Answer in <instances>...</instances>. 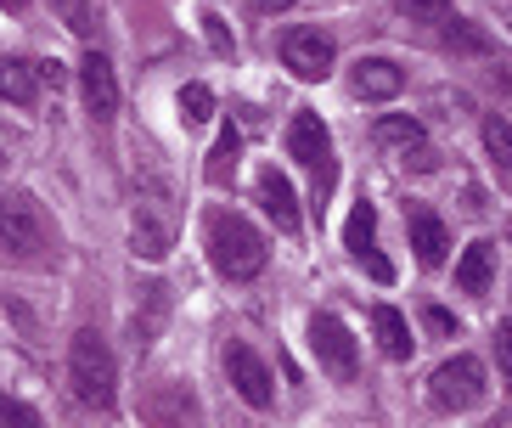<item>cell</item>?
<instances>
[{
	"instance_id": "1f68e13d",
	"label": "cell",
	"mask_w": 512,
	"mask_h": 428,
	"mask_svg": "<svg viewBox=\"0 0 512 428\" xmlns=\"http://www.w3.org/2000/svg\"><path fill=\"white\" fill-rule=\"evenodd\" d=\"M0 6H12V12H17V6H29V0H0Z\"/></svg>"
},
{
	"instance_id": "603a6c76",
	"label": "cell",
	"mask_w": 512,
	"mask_h": 428,
	"mask_svg": "<svg viewBox=\"0 0 512 428\" xmlns=\"http://www.w3.org/2000/svg\"><path fill=\"white\" fill-rule=\"evenodd\" d=\"M175 107H181V124H186V130H197V124L214 119V91H209V85H181Z\"/></svg>"
},
{
	"instance_id": "7a4b0ae2",
	"label": "cell",
	"mask_w": 512,
	"mask_h": 428,
	"mask_svg": "<svg viewBox=\"0 0 512 428\" xmlns=\"http://www.w3.org/2000/svg\"><path fill=\"white\" fill-rule=\"evenodd\" d=\"M203 248H209V265L226 282H254L265 271V260H271L259 226L237 209H209V220H203Z\"/></svg>"
},
{
	"instance_id": "8fae6325",
	"label": "cell",
	"mask_w": 512,
	"mask_h": 428,
	"mask_svg": "<svg viewBox=\"0 0 512 428\" xmlns=\"http://www.w3.org/2000/svg\"><path fill=\"white\" fill-rule=\"evenodd\" d=\"M282 62L299 79H327L332 62H338V46H332V34H321V29H287Z\"/></svg>"
},
{
	"instance_id": "5b68a950",
	"label": "cell",
	"mask_w": 512,
	"mask_h": 428,
	"mask_svg": "<svg viewBox=\"0 0 512 428\" xmlns=\"http://www.w3.org/2000/svg\"><path fill=\"white\" fill-rule=\"evenodd\" d=\"M484 395H490V383H484L479 355H451V361L428 378V406H434V412H473Z\"/></svg>"
},
{
	"instance_id": "d4e9b609",
	"label": "cell",
	"mask_w": 512,
	"mask_h": 428,
	"mask_svg": "<svg viewBox=\"0 0 512 428\" xmlns=\"http://www.w3.org/2000/svg\"><path fill=\"white\" fill-rule=\"evenodd\" d=\"M484 147H490V158H496L501 169H512V124L507 119H484Z\"/></svg>"
},
{
	"instance_id": "7c38bea8",
	"label": "cell",
	"mask_w": 512,
	"mask_h": 428,
	"mask_svg": "<svg viewBox=\"0 0 512 428\" xmlns=\"http://www.w3.org/2000/svg\"><path fill=\"white\" fill-rule=\"evenodd\" d=\"M349 91L366 96V102H394V96L406 91V68L389 57H361L349 68Z\"/></svg>"
},
{
	"instance_id": "f546056e",
	"label": "cell",
	"mask_w": 512,
	"mask_h": 428,
	"mask_svg": "<svg viewBox=\"0 0 512 428\" xmlns=\"http://www.w3.org/2000/svg\"><path fill=\"white\" fill-rule=\"evenodd\" d=\"M361 265H366V271L377 276V282H394V265L383 260V254H377V248H366V254H361Z\"/></svg>"
},
{
	"instance_id": "ffe728a7",
	"label": "cell",
	"mask_w": 512,
	"mask_h": 428,
	"mask_svg": "<svg viewBox=\"0 0 512 428\" xmlns=\"http://www.w3.org/2000/svg\"><path fill=\"white\" fill-rule=\"evenodd\" d=\"M439 40L451 57H490V34L479 23H467V17H451V23H439Z\"/></svg>"
},
{
	"instance_id": "cb8c5ba5",
	"label": "cell",
	"mask_w": 512,
	"mask_h": 428,
	"mask_svg": "<svg viewBox=\"0 0 512 428\" xmlns=\"http://www.w3.org/2000/svg\"><path fill=\"white\" fill-rule=\"evenodd\" d=\"M51 12H57L79 40H91V34H96V6H91V0H51Z\"/></svg>"
},
{
	"instance_id": "9a60e30c",
	"label": "cell",
	"mask_w": 512,
	"mask_h": 428,
	"mask_svg": "<svg viewBox=\"0 0 512 428\" xmlns=\"http://www.w3.org/2000/svg\"><path fill=\"white\" fill-rule=\"evenodd\" d=\"M490 282H496V243H467L462 260H456V288L473 293V299H484L490 293Z\"/></svg>"
},
{
	"instance_id": "e0dca14e",
	"label": "cell",
	"mask_w": 512,
	"mask_h": 428,
	"mask_svg": "<svg viewBox=\"0 0 512 428\" xmlns=\"http://www.w3.org/2000/svg\"><path fill=\"white\" fill-rule=\"evenodd\" d=\"M164 321H169V288L164 282H147L141 288V305H136V321H130L136 327V350H147L152 338L164 333Z\"/></svg>"
},
{
	"instance_id": "ba28073f",
	"label": "cell",
	"mask_w": 512,
	"mask_h": 428,
	"mask_svg": "<svg viewBox=\"0 0 512 428\" xmlns=\"http://www.w3.org/2000/svg\"><path fill=\"white\" fill-rule=\"evenodd\" d=\"M372 141L389 147V153H400V164L417 169V175L439 169V153L428 147V130H422V119H411V113H383V119L372 124Z\"/></svg>"
},
{
	"instance_id": "52a82bcc",
	"label": "cell",
	"mask_w": 512,
	"mask_h": 428,
	"mask_svg": "<svg viewBox=\"0 0 512 428\" xmlns=\"http://www.w3.org/2000/svg\"><path fill=\"white\" fill-rule=\"evenodd\" d=\"M310 350H316V361H321V372L327 378H355L361 372V344H355V333H349L338 316H327V310H316L310 316Z\"/></svg>"
},
{
	"instance_id": "277c9868",
	"label": "cell",
	"mask_w": 512,
	"mask_h": 428,
	"mask_svg": "<svg viewBox=\"0 0 512 428\" xmlns=\"http://www.w3.org/2000/svg\"><path fill=\"white\" fill-rule=\"evenodd\" d=\"M113 383H119V367H113V350L96 327H79L68 338V389H74L79 406L91 412H107L113 406Z\"/></svg>"
},
{
	"instance_id": "30bf717a",
	"label": "cell",
	"mask_w": 512,
	"mask_h": 428,
	"mask_svg": "<svg viewBox=\"0 0 512 428\" xmlns=\"http://www.w3.org/2000/svg\"><path fill=\"white\" fill-rule=\"evenodd\" d=\"M79 91H85V113H91L96 124H107L119 113V74H113V62L96 46L79 57Z\"/></svg>"
},
{
	"instance_id": "ac0fdd59",
	"label": "cell",
	"mask_w": 512,
	"mask_h": 428,
	"mask_svg": "<svg viewBox=\"0 0 512 428\" xmlns=\"http://www.w3.org/2000/svg\"><path fill=\"white\" fill-rule=\"evenodd\" d=\"M237 158H242L237 124H220V136H214V153H209V164H203V181H209V186H231V175H237Z\"/></svg>"
},
{
	"instance_id": "44dd1931",
	"label": "cell",
	"mask_w": 512,
	"mask_h": 428,
	"mask_svg": "<svg viewBox=\"0 0 512 428\" xmlns=\"http://www.w3.org/2000/svg\"><path fill=\"white\" fill-rule=\"evenodd\" d=\"M372 237H377V209L372 203H355V209H349V226H344V248L361 260L366 248H372Z\"/></svg>"
},
{
	"instance_id": "5bb4252c",
	"label": "cell",
	"mask_w": 512,
	"mask_h": 428,
	"mask_svg": "<svg viewBox=\"0 0 512 428\" xmlns=\"http://www.w3.org/2000/svg\"><path fill=\"white\" fill-rule=\"evenodd\" d=\"M406 231H411V248H417V260L434 271V265H445V248H451V231H445V220H439L434 209H406Z\"/></svg>"
},
{
	"instance_id": "9c48e42d",
	"label": "cell",
	"mask_w": 512,
	"mask_h": 428,
	"mask_svg": "<svg viewBox=\"0 0 512 428\" xmlns=\"http://www.w3.org/2000/svg\"><path fill=\"white\" fill-rule=\"evenodd\" d=\"M226 378H231V389H237L254 412H271V400H276L271 367H265L248 344H226Z\"/></svg>"
},
{
	"instance_id": "83f0119b",
	"label": "cell",
	"mask_w": 512,
	"mask_h": 428,
	"mask_svg": "<svg viewBox=\"0 0 512 428\" xmlns=\"http://www.w3.org/2000/svg\"><path fill=\"white\" fill-rule=\"evenodd\" d=\"M0 423H40V412H34V406H23V400L0 395Z\"/></svg>"
},
{
	"instance_id": "d6986e66",
	"label": "cell",
	"mask_w": 512,
	"mask_h": 428,
	"mask_svg": "<svg viewBox=\"0 0 512 428\" xmlns=\"http://www.w3.org/2000/svg\"><path fill=\"white\" fill-rule=\"evenodd\" d=\"M372 333H377V344H383L389 361H406V355H411V327H406V316H400L394 305H377L372 310Z\"/></svg>"
},
{
	"instance_id": "d6a6232c",
	"label": "cell",
	"mask_w": 512,
	"mask_h": 428,
	"mask_svg": "<svg viewBox=\"0 0 512 428\" xmlns=\"http://www.w3.org/2000/svg\"><path fill=\"white\" fill-rule=\"evenodd\" d=\"M507 29H512V6H507Z\"/></svg>"
},
{
	"instance_id": "484cf974",
	"label": "cell",
	"mask_w": 512,
	"mask_h": 428,
	"mask_svg": "<svg viewBox=\"0 0 512 428\" xmlns=\"http://www.w3.org/2000/svg\"><path fill=\"white\" fill-rule=\"evenodd\" d=\"M490 355H496V372H501V383H507V395H512V321H501V327H496Z\"/></svg>"
},
{
	"instance_id": "6da1fadb",
	"label": "cell",
	"mask_w": 512,
	"mask_h": 428,
	"mask_svg": "<svg viewBox=\"0 0 512 428\" xmlns=\"http://www.w3.org/2000/svg\"><path fill=\"white\" fill-rule=\"evenodd\" d=\"M57 220L46 214V203L34 192H0V260L6 265H23V271H46L57 265Z\"/></svg>"
},
{
	"instance_id": "3957f363",
	"label": "cell",
	"mask_w": 512,
	"mask_h": 428,
	"mask_svg": "<svg viewBox=\"0 0 512 428\" xmlns=\"http://www.w3.org/2000/svg\"><path fill=\"white\" fill-rule=\"evenodd\" d=\"M181 237V209L164 175H152L136 192V214H130V254L136 260H169V248Z\"/></svg>"
},
{
	"instance_id": "4dcf8cb0",
	"label": "cell",
	"mask_w": 512,
	"mask_h": 428,
	"mask_svg": "<svg viewBox=\"0 0 512 428\" xmlns=\"http://www.w3.org/2000/svg\"><path fill=\"white\" fill-rule=\"evenodd\" d=\"M287 6H293V0H248V12L254 17H276V12H287Z\"/></svg>"
},
{
	"instance_id": "8992f818",
	"label": "cell",
	"mask_w": 512,
	"mask_h": 428,
	"mask_svg": "<svg viewBox=\"0 0 512 428\" xmlns=\"http://www.w3.org/2000/svg\"><path fill=\"white\" fill-rule=\"evenodd\" d=\"M287 153L299 158V164L316 169V209L327 203V186H332V136L327 124H321V113H293V124H287Z\"/></svg>"
},
{
	"instance_id": "f1b7e54d",
	"label": "cell",
	"mask_w": 512,
	"mask_h": 428,
	"mask_svg": "<svg viewBox=\"0 0 512 428\" xmlns=\"http://www.w3.org/2000/svg\"><path fill=\"white\" fill-rule=\"evenodd\" d=\"M422 327L439 333V338H451L456 333V316H451V310H422Z\"/></svg>"
},
{
	"instance_id": "7402d4cb",
	"label": "cell",
	"mask_w": 512,
	"mask_h": 428,
	"mask_svg": "<svg viewBox=\"0 0 512 428\" xmlns=\"http://www.w3.org/2000/svg\"><path fill=\"white\" fill-rule=\"evenodd\" d=\"M394 17H406V23H422V29H439V23H451V0H394Z\"/></svg>"
},
{
	"instance_id": "2e32d148",
	"label": "cell",
	"mask_w": 512,
	"mask_h": 428,
	"mask_svg": "<svg viewBox=\"0 0 512 428\" xmlns=\"http://www.w3.org/2000/svg\"><path fill=\"white\" fill-rule=\"evenodd\" d=\"M40 68L23 57H0V102H12V107H34L40 102Z\"/></svg>"
},
{
	"instance_id": "4316f807",
	"label": "cell",
	"mask_w": 512,
	"mask_h": 428,
	"mask_svg": "<svg viewBox=\"0 0 512 428\" xmlns=\"http://www.w3.org/2000/svg\"><path fill=\"white\" fill-rule=\"evenodd\" d=\"M203 34H209V46L220 51V57L237 51V40H231V29H226V17H220V12H203Z\"/></svg>"
},
{
	"instance_id": "4fadbf2b",
	"label": "cell",
	"mask_w": 512,
	"mask_h": 428,
	"mask_svg": "<svg viewBox=\"0 0 512 428\" xmlns=\"http://www.w3.org/2000/svg\"><path fill=\"white\" fill-rule=\"evenodd\" d=\"M254 198L259 209L276 220V231H299V198H293V181H287L276 164L259 169V181H254Z\"/></svg>"
}]
</instances>
